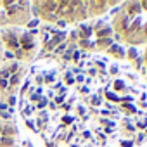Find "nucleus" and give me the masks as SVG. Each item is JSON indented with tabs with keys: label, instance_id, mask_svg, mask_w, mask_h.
<instances>
[{
	"label": "nucleus",
	"instance_id": "423d86ee",
	"mask_svg": "<svg viewBox=\"0 0 147 147\" xmlns=\"http://www.w3.org/2000/svg\"><path fill=\"white\" fill-rule=\"evenodd\" d=\"M30 67V64L2 55L0 59V102H9L21 92Z\"/></svg>",
	"mask_w": 147,
	"mask_h": 147
},
{
	"label": "nucleus",
	"instance_id": "7ed1b4c3",
	"mask_svg": "<svg viewBox=\"0 0 147 147\" xmlns=\"http://www.w3.org/2000/svg\"><path fill=\"white\" fill-rule=\"evenodd\" d=\"M69 40L75 42L83 54L107 55L116 61L126 59V54L121 52L123 49L111 30V24L106 21H87L80 24L69 35Z\"/></svg>",
	"mask_w": 147,
	"mask_h": 147
},
{
	"label": "nucleus",
	"instance_id": "9d476101",
	"mask_svg": "<svg viewBox=\"0 0 147 147\" xmlns=\"http://www.w3.org/2000/svg\"><path fill=\"white\" fill-rule=\"evenodd\" d=\"M0 59H2V47H0Z\"/></svg>",
	"mask_w": 147,
	"mask_h": 147
},
{
	"label": "nucleus",
	"instance_id": "f257e3e1",
	"mask_svg": "<svg viewBox=\"0 0 147 147\" xmlns=\"http://www.w3.org/2000/svg\"><path fill=\"white\" fill-rule=\"evenodd\" d=\"M19 113L45 147H147V85L107 55L33 64Z\"/></svg>",
	"mask_w": 147,
	"mask_h": 147
},
{
	"label": "nucleus",
	"instance_id": "6e6552de",
	"mask_svg": "<svg viewBox=\"0 0 147 147\" xmlns=\"http://www.w3.org/2000/svg\"><path fill=\"white\" fill-rule=\"evenodd\" d=\"M19 128L9 116H0V147H18Z\"/></svg>",
	"mask_w": 147,
	"mask_h": 147
},
{
	"label": "nucleus",
	"instance_id": "1a4fd4ad",
	"mask_svg": "<svg viewBox=\"0 0 147 147\" xmlns=\"http://www.w3.org/2000/svg\"><path fill=\"white\" fill-rule=\"evenodd\" d=\"M142 69H144V83L147 85V45H145V50H144V55H142Z\"/></svg>",
	"mask_w": 147,
	"mask_h": 147
},
{
	"label": "nucleus",
	"instance_id": "39448f33",
	"mask_svg": "<svg viewBox=\"0 0 147 147\" xmlns=\"http://www.w3.org/2000/svg\"><path fill=\"white\" fill-rule=\"evenodd\" d=\"M0 47L2 55L33 66L42 43L40 38L26 28H0Z\"/></svg>",
	"mask_w": 147,
	"mask_h": 147
},
{
	"label": "nucleus",
	"instance_id": "0eeeda50",
	"mask_svg": "<svg viewBox=\"0 0 147 147\" xmlns=\"http://www.w3.org/2000/svg\"><path fill=\"white\" fill-rule=\"evenodd\" d=\"M33 18L30 2H0V26L24 28Z\"/></svg>",
	"mask_w": 147,
	"mask_h": 147
},
{
	"label": "nucleus",
	"instance_id": "20e7f679",
	"mask_svg": "<svg viewBox=\"0 0 147 147\" xmlns=\"http://www.w3.org/2000/svg\"><path fill=\"white\" fill-rule=\"evenodd\" d=\"M111 30L123 45H147V2H125L113 14Z\"/></svg>",
	"mask_w": 147,
	"mask_h": 147
},
{
	"label": "nucleus",
	"instance_id": "f03ea898",
	"mask_svg": "<svg viewBox=\"0 0 147 147\" xmlns=\"http://www.w3.org/2000/svg\"><path fill=\"white\" fill-rule=\"evenodd\" d=\"M113 7L116 2H31L33 14L40 21L57 26L94 21Z\"/></svg>",
	"mask_w": 147,
	"mask_h": 147
}]
</instances>
